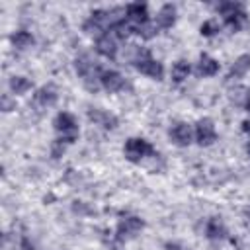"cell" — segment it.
Returning a JSON list of instances; mask_svg holds the SVG:
<instances>
[{
  "instance_id": "6da1fadb",
  "label": "cell",
  "mask_w": 250,
  "mask_h": 250,
  "mask_svg": "<svg viewBox=\"0 0 250 250\" xmlns=\"http://www.w3.org/2000/svg\"><path fill=\"white\" fill-rule=\"evenodd\" d=\"M76 72L82 76L84 86H86L88 90L96 92V90L100 88V84H102V82H100L102 70H100L98 64L92 62V59H90L88 55H80V57L76 59Z\"/></svg>"
},
{
  "instance_id": "7a4b0ae2",
  "label": "cell",
  "mask_w": 250,
  "mask_h": 250,
  "mask_svg": "<svg viewBox=\"0 0 250 250\" xmlns=\"http://www.w3.org/2000/svg\"><path fill=\"white\" fill-rule=\"evenodd\" d=\"M53 125H55L57 133L61 135V141H64V143H74L76 141V137H78V125H76V119H74L72 113H68V111L59 113L55 117V123Z\"/></svg>"
},
{
  "instance_id": "3957f363",
  "label": "cell",
  "mask_w": 250,
  "mask_h": 250,
  "mask_svg": "<svg viewBox=\"0 0 250 250\" xmlns=\"http://www.w3.org/2000/svg\"><path fill=\"white\" fill-rule=\"evenodd\" d=\"M123 152H125V158H127L129 162H141L145 156H156L152 145H150L148 141L137 139V137H135V139H129V141L125 143Z\"/></svg>"
},
{
  "instance_id": "277c9868",
  "label": "cell",
  "mask_w": 250,
  "mask_h": 250,
  "mask_svg": "<svg viewBox=\"0 0 250 250\" xmlns=\"http://www.w3.org/2000/svg\"><path fill=\"white\" fill-rule=\"evenodd\" d=\"M143 227H145V223H143L139 217H125V219H121L119 225H117V234H115V238H117L119 242L127 240V238H133V236H137V234L143 230Z\"/></svg>"
},
{
  "instance_id": "5b68a950",
  "label": "cell",
  "mask_w": 250,
  "mask_h": 250,
  "mask_svg": "<svg viewBox=\"0 0 250 250\" xmlns=\"http://www.w3.org/2000/svg\"><path fill=\"white\" fill-rule=\"evenodd\" d=\"M195 139H197V143L201 146H209V145L215 143L217 133H215V125H213L211 119L205 117V119L197 121V125H195Z\"/></svg>"
},
{
  "instance_id": "8992f818",
  "label": "cell",
  "mask_w": 250,
  "mask_h": 250,
  "mask_svg": "<svg viewBox=\"0 0 250 250\" xmlns=\"http://www.w3.org/2000/svg\"><path fill=\"white\" fill-rule=\"evenodd\" d=\"M135 68H137L139 72H143V74H146V76L154 78V80H160V78H162V74H164L162 64H160L158 61H154V59L150 57V53H148L146 57L139 59V61L135 62Z\"/></svg>"
},
{
  "instance_id": "52a82bcc",
  "label": "cell",
  "mask_w": 250,
  "mask_h": 250,
  "mask_svg": "<svg viewBox=\"0 0 250 250\" xmlns=\"http://www.w3.org/2000/svg\"><path fill=\"white\" fill-rule=\"evenodd\" d=\"M96 49H98L100 55H104V57H107V59H113L115 53H117V39H115V35H113L111 31L98 35V39H96Z\"/></svg>"
},
{
  "instance_id": "ba28073f",
  "label": "cell",
  "mask_w": 250,
  "mask_h": 250,
  "mask_svg": "<svg viewBox=\"0 0 250 250\" xmlns=\"http://www.w3.org/2000/svg\"><path fill=\"white\" fill-rule=\"evenodd\" d=\"M100 82H102V86H104L107 92H119V90H123V88L127 86L125 78H123L119 72H115V70H102Z\"/></svg>"
},
{
  "instance_id": "9c48e42d",
  "label": "cell",
  "mask_w": 250,
  "mask_h": 250,
  "mask_svg": "<svg viewBox=\"0 0 250 250\" xmlns=\"http://www.w3.org/2000/svg\"><path fill=\"white\" fill-rule=\"evenodd\" d=\"M125 20L127 21H131L133 25H135V29L141 25V23H145V21H148V14H146V6L145 4H141V2H135V4H129L127 8H125Z\"/></svg>"
},
{
  "instance_id": "30bf717a",
  "label": "cell",
  "mask_w": 250,
  "mask_h": 250,
  "mask_svg": "<svg viewBox=\"0 0 250 250\" xmlns=\"http://www.w3.org/2000/svg\"><path fill=\"white\" fill-rule=\"evenodd\" d=\"M88 117L96 123V125H102L105 129H115L117 127V117L109 111H104V109H98V107H92L88 111Z\"/></svg>"
},
{
  "instance_id": "8fae6325",
  "label": "cell",
  "mask_w": 250,
  "mask_h": 250,
  "mask_svg": "<svg viewBox=\"0 0 250 250\" xmlns=\"http://www.w3.org/2000/svg\"><path fill=\"white\" fill-rule=\"evenodd\" d=\"M57 102V90L49 84V86H43L37 90V94L33 96V104L39 105V107H49Z\"/></svg>"
},
{
  "instance_id": "7c38bea8",
  "label": "cell",
  "mask_w": 250,
  "mask_h": 250,
  "mask_svg": "<svg viewBox=\"0 0 250 250\" xmlns=\"http://www.w3.org/2000/svg\"><path fill=\"white\" fill-rule=\"evenodd\" d=\"M170 137L176 145L180 146H186L191 143V129L188 123H176L172 129H170Z\"/></svg>"
},
{
  "instance_id": "4fadbf2b",
  "label": "cell",
  "mask_w": 250,
  "mask_h": 250,
  "mask_svg": "<svg viewBox=\"0 0 250 250\" xmlns=\"http://www.w3.org/2000/svg\"><path fill=\"white\" fill-rule=\"evenodd\" d=\"M225 23H227L232 31H240L242 27H246V23H248V16H246L244 8L225 14Z\"/></svg>"
},
{
  "instance_id": "5bb4252c",
  "label": "cell",
  "mask_w": 250,
  "mask_h": 250,
  "mask_svg": "<svg viewBox=\"0 0 250 250\" xmlns=\"http://www.w3.org/2000/svg\"><path fill=\"white\" fill-rule=\"evenodd\" d=\"M248 70H250V55H240V57L232 62V66H230L227 78H229V80H238V78H242Z\"/></svg>"
},
{
  "instance_id": "9a60e30c",
  "label": "cell",
  "mask_w": 250,
  "mask_h": 250,
  "mask_svg": "<svg viewBox=\"0 0 250 250\" xmlns=\"http://www.w3.org/2000/svg\"><path fill=\"white\" fill-rule=\"evenodd\" d=\"M174 21H176V8L172 4H164L156 16V25L162 29H168L174 25Z\"/></svg>"
},
{
  "instance_id": "2e32d148",
  "label": "cell",
  "mask_w": 250,
  "mask_h": 250,
  "mask_svg": "<svg viewBox=\"0 0 250 250\" xmlns=\"http://www.w3.org/2000/svg\"><path fill=\"white\" fill-rule=\"evenodd\" d=\"M205 232L211 240H223L227 236V229L221 221V217H211L207 221V227H205Z\"/></svg>"
},
{
  "instance_id": "e0dca14e",
  "label": "cell",
  "mask_w": 250,
  "mask_h": 250,
  "mask_svg": "<svg viewBox=\"0 0 250 250\" xmlns=\"http://www.w3.org/2000/svg\"><path fill=\"white\" fill-rule=\"evenodd\" d=\"M219 72V62L215 59H211L209 55H201L199 62H197V74L199 76H213Z\"/></svg>"
},
{
  "instance_id": "ac0fdd59",
  "label": "cell",
  "mask_w": 250,
  "mask_h": 250,
  "mask_svg": "<svg viewBox=\"0 0 250 250\" xmlns=\"http://www.w3.org/2000/svg\"><path fill=\"white\" fill-rule=\"evenodd\" d=\"M189 72H191L189 62H188V61H178V62H174V66H172V80H174V82H184Z\"/></svg>"
},
{
  "instance_id": "d6986e66",
  "label": "cell",
  "mask_w": 250,
  "mask_h": 250,
  "mask_svg": "<svg viewBox=\"0 0 250 250\" xmlns=\"http://www.w3.org/2000/svg\"><path fill=\"white\" fill-rule=\"evenodd\" d=\"M12 45H14L16 49H27L29 45H33V37H31V33H27V31H16V33L12 35Z\"/></svg>"
},
{
  "instance_id": "ffe728a7",
  "label": "cell",
  "mask_w": 250,
  "mask_h": 250,
  "mask_svg": "<svg viewBox=\"0 0 250 250\" xmlns=\"http://www.w3.org/2000/svg\"><path fill=\"white\" fill-rule=\"evenodd\" d=\"M10 88H12L14 94H25L31 88V82L27 78H23V76H14L10 80Z\"/></svg>"
},
{
  "instance_id": "44dd1931",
  "label": "cell",
  "mask_w": 250,
  "mask_h": 250,
  "mask_svg": "<svg viewBox=\"0 0 250 250\" xmlns=\"http://www.w3.org/2000/svg\"><path fill=\"white\" fill-rule=\"evenodd\" d=\"M201 35H205V37H213L215 33H219L221 31V23L217 21V20H207V21H203L201 23Z\"/></svg>"
},
{
  "instance_id": "7402d4cb",
  "label": "cell",
  "mask_w": 250,
  "mask_h": 250,
  "mask_svg": "<svg viewBox=\"0 0 250 250\" xmlns=\"http://www.w3.org/2000/svg\"><path fill=\"white\" fill-rule=\"evenodd\" d=\"M156 29H158L156 23H152V21H145V23H141V25L135 29V33H139V35L145 37V39H150V37L156 33Z\"/></svg>"
},
{
  "instance_id": "603a6c76",
  "label": "cell",
  "mask_w": 250,
  "mask_h": 250,
  "mask_svg": "<svg viewBox=\"0 0 250 250\" xmlns=\"http://www.w3.org/2000/svg\"><path fill=\"white\" fill-rule=\"evenodd\" d=\"M62 152H64V141L57 139V141L53 143V156H55V158H59Z\"/></svg>"
},
{
  "instance_id": "cb8c5ba5",
  "label": "cell",
  "mask_w": 250,
  "mask_h": 250,
  "mask_svg": "<svg viewBox=\"0 0 250 250\" xmlns=\"http://www.w3.org/2000/svg\"><path fill=\"white\" fill-rule=\"evenodd\" d=\"M14 107H16V104H14L8 96H2V109H4V111H10V109H14Z\"/></svg>"
},
{
  "instance_id": "d4e9b609",
  "label": "cell",
  "mask_w": 250,
  "mask_h": 250,
  "mask_svg": "<svg viewBox=\"0 0 250 250\" xmlns=\"http://www.w3.org/2000/svg\"><path fill=\"white\" fill-rule=\"evenodd\" d=\"M242 131H244L246 135H250V119H246V121H242Z\"/></svg>"
},
{
  "instance_id": "484cf974",
  "label": "cell",
  "mask_w": 250,
  "mask_h": 250,
  "mask_svg": "<svg viewBox=\"0 0 250 250\" xmlns=\"http://www.w3.org/2000/svg\"><path fill=\"white\" fill-rule=\"evenodd\" d=\"M166 250H186V248H182L180 244H172V242H168V244H166Z\"/></svg>"
},
{
  "instance_id": "4316f807",
  "label": "cell",
  "mask_w": 250,
  "mask_h": 250,
  "mask_svg": "<svg viewBox=\"0 0 250 250\" xmlns=\"http://www.w3.org/2000/svg\"><path fill=\"white\" fill-rule=\"evenodd\" d=\"M21 248H23V250H33V244H29L27 238H23V240H21Z\"/></svg>"
},
{
  "instance_id": "83f0119b",
  "label": "cell",
  "mask_w": 250,
  "mask_h": 250,
  "mask_svg": "<svg viewBox=\"0 0 250 250\" xmlns=\"http://www.w3.org/2000/svg\"><path fill=\"white\" fill-rule=\"evenodd\" d=\"M246 109H248V111H250V100H248V102H246Z\"/></svg>"
},
{
  "instance_id": "f1b7e54d",
  "label": "cell",
  "mask_w": 250,
  "mask_h": 250,
  "mask_svg": "<svg viewBox=\"0 0 250 250\" xmlns=\"http://www.w3.org/2000/svg\"><path fill=\"white\" fill-rule=\"evenodd\" d=\"M246 152H248V156H250V145H248V146H246Z\"/></svg>"
}]
</instances>
